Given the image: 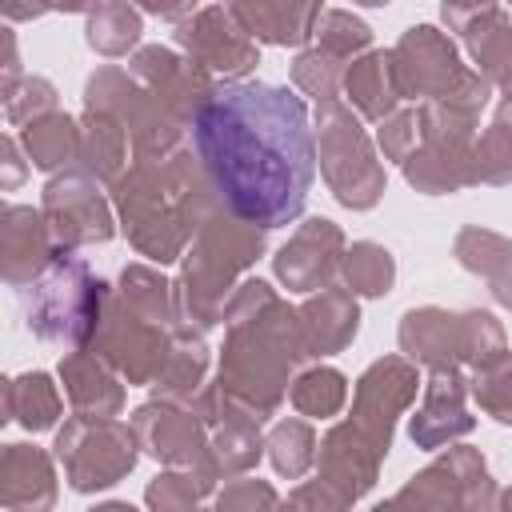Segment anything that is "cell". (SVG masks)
I'll return each instance as SVG.
<instances>
[{
  "label": "cell",
  "instance_id": "obj_1",
  "mask_svg": "<svg viewBox=\"0 0 512 512\" xmlns=\"http://www.w3.org/2000/svg\"><path fill=\"white\" fill-rule=\"evenodd\" d=\"M196 148L220 200L260 228L300 216L312 184V128L296 92L228 84L196 116Z\"/></svg>",
  "mask_w": 512,
  "mask_h": 512
},
{
  "label": "cell",
  "instance_id": "obj_2",
  "mask_svg": "<svg viewBox=\"0 0 512 512\" xmlns=\"http://www.w3.org/2000/svg\"><path fill=\"white\" fill-rule=\"evenodd\" d=\"M100 288L84 264L76 260H56L48 276L32 292L28 308V328H36L44 340H80L84 332L96 328V308H100Z\"/></svg>",
  "mask_w": 512,
  "mask_h": 512
},
{
  "label": "cell",
  "instance_id": "obj_3",
  "mask_svg": "<svg viewBox=\"0 0 512 512\" xmlns=\"http://www.w3.org/2000/svg\"><path fill=\"white\" fill-rule=\"evenodd\" d=\"M88 432H92V440H84V428H80V420L68 428V432H60V440H56V448H60V460L68 464V476H72V488H80V492H92V488H108V484H116L128 468H132V460H136V452H132V432H124L120 424H88Z\"/></svg>",
  "mask_w": 512,
  "mask_h": 512
},
{
  "label": "cell",
  "instance_id": "obj_4",
  "mask_svg": "<svg viewBox=\"0 0 512 512\" xmlns=\"http://www.w3.org/2000/svg\"><path fill=\"white\" fill-rule=\"evenodd\" d=\"M392 64H396V84H400V96L408 92H428L436 100H444L456 80L464 76L460 60H456V48L432 28V24H416L408 28V36L396 44L392 52Z\"/></svg>",
  "mask_w": 512,
  "mask_h": 512
},
{
  "label": "cell",
  "instance_id": "obj_5",
  "mask_svg": "<svg viewBox=\"0 0 512 512\" xmlns=\"http://www.w3.org/2000/svg\"><path fill=\"white\" fill-rule=\"evenodd\" d=\"M176 32H180V44L204 68H216L224 76H244L256 64V48L232 8H196L188 24H180Z\"/></svg>",
  "mask_w": 512,
  "mask_h": 512
},
{
  "label": "cell",
  "instance_id": "obj_6",
  "mask_svg": "<svg viewBox=\"0 0 512 512\" xmlns=\"http://www.w3.org/2000/svg\"><path fill=\"white\" fill-rule=\"evenodd\" d=\"M128 68H132L140 80H148L152 92L164 96V104L180 108V116H188V112L200 116V108L216 96V92H212V80H208V72H204L200 64H188V60L164 52V48H144V52H136V60H132Z\"/></svg>",
  "mask_w": 512,
  "mask_h": 512
},
{
  "label": "cell",
  "instance_id": "obj_7",
  "mask_svg": "<svg viewBox=\"0 0 512 512\" xmlns=\"http://www.w3.org/2000/svg\"><path fill=\"white\" fill-rule=\"evenodd\" d=\"M48 216L56 220V232L64 244H80V240H108L112 224L108 212L100 204V196L80 180V176H64L48 184Z\"/></svg>",
  "mask_w": 512,
  "mask_h": 512
},
{
  "label": "cell",
  "instance_id": "obj_8",
  "mask_svg": "<svg viewBox=\"0 0 512 512\" xmlns=\"http://www.w3.org/2000/svg\"><path fill=\"white\" fill-rule=\"evenodd\" d=\"M336 248H340V232L328 220H312L280 256H276V272L280 280H288L292 288H316L320 280L332 276L336 268Z\"/></svg>",
  "mask_w": 512,
  "mask_h": 512
},
{
  "label": "cell",
  "instance_id": "obj_9",
  "mask_svg": "<svg viewBox=\"0 0 512 512\" xmlns=\"http://www.w3.org/2000/svg\"><path fill=\"white\" fill-rule=\"evenodd\" d=\"M400 344H404V352H412L444 372V364H452V356H456L452 348H464V320L444 316L436 308L408 312L404 328H400Z\"/></svg>",
  "mask_w": 512,
  "mask_h": 512
},
{
  "label": "cell",
  "instance_id": "obj_10",
  "mask_svg": "<svg viewBox=\"0 0 512 512\" xmlns=\"http://www.w3.org/2000/svg\"><path fill=\"white\" fill-rule=\"evenodd\" d=\"M236 20L244 24L248 36H260V40H272V44H304L312 32H316V20H320V4H308V8H296V4H232Z\"/></svg>",
  "mask_w": 512,
  "mask_h": 512
},
{
  "label": "cell",
  "instance_id": "obj_11",
  "mask_svg": "<svg viewBox=\"0 0 512 512\" xmlns=\"http://www.w3.org/2000/svg\"><path fill=\"white\" fill-rule=\"evenodd\" d=\"M468 428H472V420L460 408V380L452 372H436V380L428 388V408L412 420V440L432 448L444 436H460Z\"/></svg>",
  "mask_w": 512,
  "mask_h": 512
},
{
  "label": "cell",
  "instance_id": "obj_12",
  "mask_svg": "<svg viewBox=\"0 0 512 512\" xmlns=\"http://www.w3.org/2000/svg\"><path fill=\"white\" fill-rule=\"evenodd\" d=\"M356 332V304L344 292H324L304 308V348L324 356L348 344Z\"/></svg>",
  "mask_w": 512,
  "mask_h": 512
},
{
  "label": "cell",
  "instance_id": "obj_13",
  "mask_svg": "<svg viewBox=\"0 0 512 512\" xmlns=\"http://www.w3.org/2000/svg\"><path fill=\"white\" fill-rule=\"evenodd\" d=\"M344 84H348V96L360 104V112H368V116H388L392 104H396V96H400L392 52H372V56L356 60L352 72L344 76Z\"/></svg>",
  "mask_w": 512,
  "mask_h": 512
},
{
  "label": "cell",
  "instance_id": "obj_14",
  "mask_svg": "<svg viewBox=\"0 0 512 512\" xmlns=\"http://www.w3.org/2000/svg\"><path fill=\"white\" fill-rule=\"evenodd\" d=\"M140 36V16L128 4H100L88 16V44L104 56H120L136 44Z\"/></svg>",
  "mask_w": 512,
  "mask_h": 512
},
{
  "label": "cell",
  "instance_id": "obj_15",
  "mask_svg": "<svg viewBox=\"0 0 512 512\" xmlns=\"http://www.w3.org/2000/svg\"><path fill=\"white\" fill-rule=\"evenodd\" d=\"M24 144H28V156L40 164V168H56L72 156L76 148V124L68 116H44L36 124H28L24 132Z\"/></svg>",
  "mask_w": 512,
  "mask_h": 512
},
{
  "label": "cell",
  "instance_id": "obj_16",
  "mask_svg": "<svg viewBox=\"0 0 512 512\" xmlns=\"http://www.w3.org/2000/svg\"><path fill=\"white\" fill-rule=\"evenodd\" d=\"M316 36H320V48H324L328 56L344 60V56L360 52V48L372 40V28H368L360 16H352V12L324 8L320 20H316Z\"/></svg>",
  "mask_w": 512,
  "mask_h": 512
},
{
  "label": "cell",
  "instance_id": "obj_17",
  "mask_svg": "<svg viewBox=\"0 0 512 512\" xmlns=\"http://www.w3.org/2000/svg\"><path fill=\"white\" fill-rule=\"evenodd\" d=\"M12 412H16L28 428H48V424L56 420V412H60L48 376L36 372V376L16 380V384H12Z\"/></svg>",
  "mask_w": 512,
  "mask_h": 512
},
{
  "label": "cell",
  "instance_id": "obj_18",
  "mask_svg": "<svg viewBox=\"0 0 512 512\" xmlns=\"http://www.w3.org/2000/svg\"><path fill=\"white\" fill-rule=\"evenodd\" d=\"M292 400H296V408H300V412L328 416V412H336V408H340V400H344V376H340V372H332V368H316V372H308V376H300V380H296Z\"/></svg>",
  "mask_w": 512,
  "mask_h": 512
},
{
  "label": "cell",
  "instance_id": "obj_19",
  "mask_svg": "<svg viewBox=\"0 0 512 512\" xmlns=\"http://www.w3.org/2000/svg\"><path fill=\"white\" fill-rule=\"evenodd\" d=\"M4 240H8V280L16 272V260H24L20 252H28L32 264L44 260V224L40 216H32V208H8Z\"/></svg>",
  "mask_w": 512,
  "mask_h": 512
},
{
  "label": "cell",
  "instance_id": "obj_20",
  "mask_svg": "<svg viewBox=\"0 0 512 512\" xmlns=\"http://www.w3.org/2000/svg\"><path fill=\"white\" fill-rule=\"evenodd\" d=\"M348 280H352L356 292H368V296L388 292V284H392V260H388V252L376 248V244H356L348 252Z\"/></svg>",
  "mask_w": 512,
  "mask_h": 512
},
{
  "label": "cell",
  "instance_id": "obj_21",
  "mask_svg": "<svg viewBox=\"0 0 512 512\" xmlns=\"http://www.w3.org/2000/svg\"><path fill=\"white\" fill-rule=\"evenodd\" d=\"M272 464L284 476H300L312 464V432L300 420H284L272 432Z\"/></svg>",
  "mask_w": 512,
  "mask_h": 512
},
{
  "label": "cell",
  "instance_id": "obj_22",
  "mask_svg": "<svg viewBox=\"0 0 512 512\" xmlns=\"http://www.w3.org/2000/svg\"><path fill=\"white\" fill-rule=\"evenodd\" d=\"M292 76H296V84H300L304 92H312L316 100L332 104L336 80H340V64H336V56H328L324 48H312V52H300V56H296Z\"/></svg>",
  "mask_w": 512,
  "mask_h": 512
},
{
  "label": "cell",
  "instance_id": "obj_23",
  "mask_svg": "<svg viewBox=\"0 0 512 512\" xmlns=\"http://www.w3.org/2000/svg\"><path fill=\"white\" fill-rule=\"evenodd\" d=\"M488 164L492 168V180H508L512 176V128H508V116H500L492 124V132L484 136V144L476 148V168H472V180L488 176Z\"/></svg>",
  "mask_w": 512,
  "mask_h": 512
},
{
  "label": "cell",
  "instance_id": "obj_24",
  "mask_svg": "<svg viewBox=\"0 0 512 512\" xmlns=\"http://www.w3.org/2000/svg\"><path fill=\"white\" fill-rule=\"evenodd\" d=\"M84 148H88V156H96L92 160V172L96 176H112L116 172V164H120V132H116V124L104 112H92Z\"/></svg>",
  "mask_w": 512,
  "mask_h": 512
},
{
  "label": "cell",
  "instance_id": "obj_25",
  "mask_svg": "<svg viewBox=\"0 0 512 512\" xmlns=\"http://www.w3.org/2000/svg\"><path fill=\"white\" fill-rule=\"evenodd\" d=\"M204 488L208 484H192V476H156V484L148 488V504L156 512H192Z\"/></svg>",
  "mask_w": 512,
  "mask_h": 512
},
{
  "label": "cell",
  "instance_id": "obj_26",
  "mask_svg": "<svg viewBox=\"0 0 512 512\" xmlns=\"http://www.w3.org/2000/svg\"><path fill=\"white\" fill-rule=\"evenodd\" d=\"M420 124H424V116H416V112H404V116H396V120H388V128H380V144H384V152L388 156H408V148L420 140Z\"/></svg>",
  "mask_w": 512,
  "mask_h": 512
}]
</instances>
